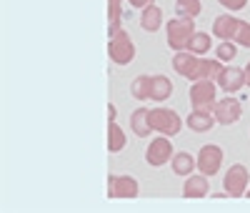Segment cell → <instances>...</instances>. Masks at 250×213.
<instances>
[{"instance_id":"1","label":"cell","mask_w":250,"mask_h":213,"mask_svg":"<svg viewBox=\"0 0 250 213\" xmlns=\"http://www.w3.org/2000/svg\"><path fill=\"white\" fill-rule=\"evenodd\" d=\"M215 93H218V88H215V83L213 80H205V78H198V80H193V85H190V103H193V108L195 111H210L213 113V108H215Z\"/></svg>"},{"instance_id":"2","label":"cell","mask_w":250,"mask_h":213,"mask_svg":"<svg viewBox=\"0 0 250 213\" xmlns=\"http://www.w3.org/2000/svg\"><path fill=\"white\" fill-rule=\"evenodd\" d=\"M195 33V25H193V18H173L168 23V46L173 50H185L188 43H190Z\"/></svg>"},{"instance_id":"3","label":"cell","mask_w":250,"mask_h":213,"mask_svg":"<svg viewBox=\"0 0 250 213\" xmlns=\"http://www.w3.org/2000/svg\"><path fill=\"white\" fill-rule=\"evenodd\" d=\"M150 125H153V131H158L160 136H170L173 138V136L180 133L183 120L170 108H153L150 111Z\"/></svg>"},{"instance_id":"4","label":"cell","mask_w":250,"mask_h":213,"mask_svg":"<svg viewBox=\"0 0 250 213\" xmlns=\"http://www.w3.org/2000/svg\"><path fill=\"white\" fill-rule=\"evenodd\" d=\"M108 53H110V60L118 63V66H128V63L135 58V46L130 35L125 30H118L115 35H110V43H108Z\"/></svg>"},{"instance_id":"5","label":"cell","mask_w":250,"mask_h":213,"mask_svg":"<svg viewBox=\"0 0 250 213\" xmlns=\"http://www.w3.org/2000/svg\"><path fill=\"white\" fill-rule=\"evenodd\" d=\"M250 186V173L243 163H235L228 168L225 173V181H223V188H225V196H233V198H240L245 196V190Z\"/></svg>"},{"instance_id":"6","label":"cell","mask_w":250,"mask_h":213,"mask_svg":"<svg viewBox=\"0 0 250 213\" xmlns=\"http://www.w3.org/2000/svg\"><path fill=\"white\" fill-rule=\"evenodd\" d=\"M173 156H175V151H173L170 136H158L155 141H150L148 151H145V161H148L153 168H160L165 163H170Z\"/></svg>"},{"instance_id":"7","label":"cell","mask_w":250,"mask_h":213,"mask_svg":"<svg viewBox=\"0 0 250 213\" xmlns=\"http://www.w3.org/2000/svg\"><path fill=\"white\" fill-rule=\"evenodd\" d=\"M223 158H225L223 148H220V145H215V143H208V145H203V148H200V153H198V170H200V173H205L208 178H210V176H215L218 170H220Z\"/></svg>"},{"instance_id":"8","label":"cell","mask_w":250,"mask_h":213,"mask_svg":"<svg viewBox=\"0 0 250 213\" xmlns=\"http://www.w3.org/2000/svg\"><path fill=\"white\" fill-rule=\"evenodd\" d=\"M213 116H215V120H218L220 125H233V123H238L240 116H243V105H240V100H235V98L228 95V98H223V100L215 103Z\"/></svg>"},{"instance_id":"9","label":"cell","mask_w":250,"mask_h":213,"mask_svg":"<svg viewBox=\"0 0 250 213\" xmlns=\"http://www.w3.org/2000/svg\"><path fill=\"white\" fill-rule=\"evenodd\" d=\"M108 186H110L113 198H135L138 190H140V186L133 176H110Z\"/></svg>"},{"instance_id":"10","label":"cell","mask_w":250,"mask_h":213,"mask_svg":"<svg viewBox=\"0 0 250 213\" xmlns=\"http://www.w3.org/2000/svg\"><path fill=\"white\" fill-rule=\"evenodd\" d=\"M215 83L220 85L225 93H235V91H240L245 85V68L243 71L240 68H220Z\"/></svg>"},{"instance_id":"11","label":"cell","mask_w":250,"mask_h":213,"mask_svg":"<svg viewBox=\"0 0 250 213\" xmlns=\"http://www.w3.org/2000/svg\"><path fill=\"white\" fill-rule=\"evenodd\" d=\"M198 55L195 53H190V50H178L175 53V58H173V71L178 73V75H183V78H190L193 80V75H195V68H198Z\"/></svg>"},{"instance_id":"12","label":"cell","mask_w":250,"mask_h":213,"mask_svg":"<svg viewBox=\"0 0 250 213\" xmlns=\"http://www.w3.org/2000/svg\"><path fill=\"white\" fill-rule=\"evenodd\" d=\"M210 183H208V176L205 173H190L185 178V186H183V196L185 198H203L210 193Z\"/></svg>"},{"instance_id":"13","label":"cell","mask_w":250,"mask_h":213,"mask_svg":"<svg viewBox=\"0 0 250 213\" xmlns=\"http://www.w3.org/2000/svg\"><path fill=\"white\" fill-rule=\"evenodd\" d=\"M240 28V20L233 18V15H218L215 23H213V33L220 38V40H233L235 33Z\"/></svg>"},{"instance_id":"14","label":"cell","mask_w":250,"mask_h":213,"mask_svg":"<svg viewBox=\"0 0 250 213\" xmlns=\"http://www.w3.org/2000/svg\"><path fill=\"white\" fill-rule=\"evenodd\" d=\"M213 123H215V116L210 111H193L190 116L185 118V125L190 128V131H195V133H208L213 128Z\"/></svg>"},{"instance_id":"15","label":"cell","mask_w":250,"mask_h":213,"mask_svg":"<svg viewBox=\"0 0 250 213\" xmlns=\"http://www.w3.org/2000/svg\"><path fill=\"white\" fill-rule=\"evenodd\" d=\"M130 128L138 138H145L153 133V125H150V111L148 108H138L133 116H130Z\"/></svg>"},{"instance_id":"16","label":"cell","mask_w":250,"mask_h":213,"mask_svg":"<svg viewBox=\"0 0 250 213\" xmlns=\"http://www.w3.org/2000/svg\"><path fill=\"white\" fill-rule=\"evenodd\" d=\"M140 25H143V30H148V33L160 30V25H163V8H158L155 3L148 5V8H143V13H140Z\"/></svg>"},{"instance_id":"17","label":"cell","mask_w":250,"mask_h":213,"mask_svg":"<svg viewBox=\"0 0 250 213\" xmlns=\"http://www.w3.org/2000/svg\"><path fill=\"white\" fill-rule=\"evenodd\" d=\"M170 95H173V83H170V78L153 75V80H150V100L163 103V100H168Z\"/></svg>"},{"instance_id":"18","label":"cell","mask_w":250,"mask_h":213,"mask_svg":"<svg viewBox=\"0 0 250 213\" xmlns=\"http://www.w3.org/2000/svg\"><path fill=\"white\" fill-rule=\"evenodd\" d=\"M170 168H173V173H175V176L188 178V176H190L193 170L198 168V158H193L190 153H175L173 161H170Z\"/></svg>"},{"instance_id":"19","label":"cell","mask_w":250,"mask_h":213,"mask_svg":"<svg viewBox=\"0 0 250 213\" xmlns=\"http://www.w3.org/2000/svg\"><path fill=\"white\" fill-rule=\"evenodd\" d=\"M220 68H223V63H220L218 58H215V60H210V58H200V60H198V68H195L193 80H198V78L215 80V78H218V73H220Z\"/></svg>"},{"instance_id":"20","label":"cell","mask_w":250,"mask_h":213,"mask_svg":"<svg viewBox=\"0 0 250 213\" xmlns=\"http://www.w3.org/2000/svg\"><path fill=\"white\" fill-rule=\"evenodd\" d=\"M123 148H125V133H123V128L115 120H110V125H108V151L110 153H120Z\"/></svg>"},{"instance_id":"21","label":"cell","mask_w":250,"mask_h":213,"mask_svg":"<svg viewBox=\"0 0 250 213\" xmlns=\"http://www.w3.org/2000/svg\"><path fill=\"white\" fill-rule=\"evenodd\" d=\"M213 48V43H210V35H208V33H193V38H190V43H188V50H190V53H195V55H205L208 50H210Z\"/></svg>"},{"instance_id":"22","label":"cell","mask_w":250,"mask_h":213,"mask_svg":"<svg viewBox=\"0 0 250 213\" xmlns=\"http://www.w3.org/2000/svg\"><path fill=\"white\" fill-rule=\"evenodd\" d=\"M150 80H153V75H138V78L133 80V85H130L133 98H138V100H150Z\"/></svg>"},{"instance_id":"23","label":"cell","mask_w":250,"mask_h":213,"mask_svg":"<svg viewBox=\"0 0 250 213\" xmlns=\"http://www.w3.org/2000/svg\"><path fill=\"white\" fill-rule=\"evenodd\" d=\"M235 55H238V46H235V43H230V40H220V46L215 48V58H218L220 63H230Z\"/></svg>"},{"instance_id":"24","label":"cell","mask_w":250,"mask_h":213,"mask_svg":"<svg viewBox=\"0 0 250 213\" xmlns=\"http://www.w3.org/2000/svg\"><path fill=\"white\" fill-rule=\"evenodd\" d=\"M203 10L200 0H178V15L180 18H195Z\"/></svg>"},{"instance_id":"25","label":"cell","mask_w":250,"mask_h":213,"mask_svg":"<svg viewBox=\"0 0 250 213\" xmlns=\"http://www.w3.org/2000/svg\"><path fill=\"white\" fill-rule=\"evenodd\" d=\"M235 40L240 43V46L250 48V23H243V20H240V28L235 33Z\"/></svg>"},{"instance_id":"26","label":"cell","mask_w":250,"mask_h":213,"mask_svg":"<svg viewBox=\"0 0 250 213\" xmlns=\"http://www.w3.org/2000/svg\"><path fill=\"white\" fill-rule=\"evenodd\" d=\"M218 3L223 8H228V10H243L248 5V0H218Z\"/></svg>"},{"instance_id":"27","label":"cell","mask_w":250,"mask_h":213,"mask_svg":"<svg viewBox=\"0 0 250 213\" xmlns=\"http://www.w3.org/2000/svg\"><path fill=\"white\" fill-rule=\"evenodd\" d=\"M128 3H130L133 8H148V5L155 3V0H128Z\"/></svg>"},{"instance_id":"28","label":"cell","mask_w":250,"mask_h":213,"mask_svg":"<svg viewBox=\"0 0 250 213\" xmlns=\"http://www.w3.org/2000/svg\"><path fill=\"white\" fill-rule=\"evenodd\" d=\"M245 85H250V63L245 66Z\"/></svg>"},{"instance_id":"29","label":"cell","mask_w":250,"mask_h":213,"mask_svg":"<svg viewBox=\"0 0 250 213\" xmlns=\"http://www.w3.org/2000/svg\"><path fill=\"white\" fill-rule=\"evenodd\" d=\"M108 116H110V120H115V105H108Z\"/></svg>"},{"instance_id":"30","label":"cell","mask_w":250,"mask_h":213,"mask_svg":"<svg viewBox=\"0 0 250 213\" xmlns=\"http://www.w3.org/2000/svg\"><path fill=\"white\" fill-rule=\"evenodd\" d=\"M245 196H248V198H250V188H248V190H245Z\"/></svg>"}]
</instances>
